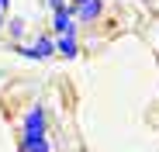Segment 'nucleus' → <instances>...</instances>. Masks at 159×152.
<instances>
[{
	"instance_id": "nucleus-1",
	"label": "nucleus",
	"mask_w": 159,
	"mask_h": 152,
	"mask_svg": "<svg viewBox=\"0 0 159 152\" xmlns=\"http://www.w3.org/2000/svg\"><path fill=\"white\" fill-rule=\"evenodd\" d=\"M52 31H59V35H76V28H73V7L56 11V17H52Z\"/></svg>"
},
{
	"instance_id": "nucleus-2",
	"label": "nucleus",
	"mask_w": 159,
	"mask_h": 152,
	"mask_svg": "<svg viewBox=\"0 0 159 152\" xmlns=\"http://www.w3.org/2000/svg\"><path fill=\"white\" fill-rule=\"evenodd\" d=\"M24 135H45V111L42 107L28 111V118H24Z\"/></svg>"
},
{
	"instance_id": "nucleus-3",
	"label": "nucleus",
	"mask_w": 159,
	"mask_h": 152,
	"mask_svg": "<svg viewBox=\"0 0 159 152\" xmlns=\"http://www.w3.org/2000/svg\"><path fill=\"white\" fill-rule=\"evenodd\" d=\"M52 52H56V42L52 38H38L35 48H21V56H28V59H48Z\"/></svg>"
},
{
	"instance_id": "nucleus-4",
	"label": "nucleus",
	"mask_w": 159,
	"mask_h": 152,
	"mask_svg": "<svg viewBox=\"0 0 159 152\" xmlns=\"http://www.w3.org/2000/svg\"><path fill=\"white\" fill-rule=\"evenodd\" d=\"M100 0H87V4H73V14L80 17V21H97L100 17Z\"/></svg>"
},
{
	"instance_id": "nucleus-5",
	"label": "nucleus",
	"mask_w": 159,
	"mask_h": 152,
	"mask_svg": "<svg viewBox=\"0 0 159 152\" xmlns=\"http://www.w3.org/2000/svg\"><path fill=\"white\" fill-rule=\"evenodd\" d=\"M56 52H59L62 59H76V56H80L76 38H73V35H59V42H56Z\"/></svg>"
},
{
	"instance_id": "nucleus-6",
	"label": "nucleus",
	"mask_w": 159,
	"mask_h": 152,
	"mask_svg": "<svg viewBox=\"0 0 159 152\" xmlns=\"http://www.w3.org/2000/svg\"><path fill=\"white\" fill-rule=\"evenodd\" d=\"M21 152H52V149H48L45 135H24L21 138Z\"/></svg>"
},
{
	"instance_id": "nucleus-7",
	"label": "nucleus",
	"mask_w": 159,
	"mask_h": 152,
	"mask_svg": "<svg viewBox=\"0 0 159 152\" xmlns=\"http://www.w3.org/2000/svg\"><path fill=\"white\" fill-rule=\"evenodd\" d=\"M7 31H11L14 38H21V35H24V21H21V17H14V21L7 24Z\"/></svg>"
},
{
	"instance_id": "nucleus-8",
	"label": "nucleus",
	"mask_w": 159,
	"mask_h": 152,
	"mask_svg": "<svg viewBox=\"0 0 159 152\" xmlns=\"http://www.w3.org/2000/svg\"><path fill=\"white\" fill-rule=\"evenodd\" d=\"M48 7H52V11H62L66 4H62V0H48Z\"/></svg>"
},
{
	"instance_id": "nucleus-9",
	"label": "nucleus",
	"mask_w": 159,
	"mask_h": 152,
	"mask_svg": "<svg viewBox=\"0 0 159 152\" xmlns=\"http://www.w3.org/2000/svg\"><path fill=\"white\" fill-rule=\"evenodd\" d=\"M7 7H11V0H0V11H7Z\"/></svg>"
},
{
	"instance_id": "nucleus-10",
	"label": "nucleus",
	"mask_w": 159,
	"mask_h": 152,
	"mask_svg": "<svg viewBox=\"0 0 159 152\" xmlns=\"http://www.w3.org/2000/svg\"><path fill=\"white\" fill-rule=\"evenodd\" d=\"M0 28H4V11H0Z\"/></svg>"
},
{
	"instance_id": "nucleus-11",
	"label": "nucleus",
	"mask_w": 159,
	"mask_h": 152,
	"mask_svg": "<svg viewBox=\"0 0 159 152\" xmlns=\"http://www.w3.org/2000/svg\"><path fill=\"white\" fill-rule=\"evenodd\" d=\"M76 4H87V0H76Z\"/></svg>"
}]
</instances>
